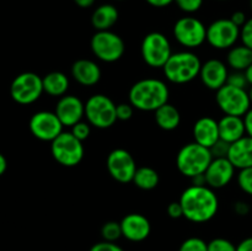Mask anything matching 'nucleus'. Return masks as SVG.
Segmentation results:
<instances>
[{
    "instance_id": "obj_1",
    "label": "nucleus",
    "mask_w": 252,
    "mask_h": 251,
    "mask_svg": "<svg viewBox=\"0 0 252 251\" xmlns=\"http://www.w3.org/2000/svg\"><path fill=\"white\" fill-rule=\"evenodd\" d=\"M179 201L184 209V217L192 223H207L218 213V196L207 185H191L182 192Z\"/></svg>"
},
{
    "instance_id": "obj_2",
    "label": "nucleus",
    "mask_w": 252,
    "mask_h": 251,
    "mask_svg": "<svg viewBox=\"0 0 252 251\" xmlns=\"http://www.w3.org/2000/svg\"><path fill=\"white\" fill-rule=\"evenodd\" d=\"M169 86L157 78L140 79L130 86L128 93V102L143 112H155L169 102Z\"/></svg>"
},
{
    "instance_id": "obj_3",
    "label": "nucleus",
    "mask_w": 252,
    "mask_h": 251,
    "mask_svg": "<svg viewBox=\"0 0 252 251\" xmlns=\"http://www.w3.org/2000/svg\"><path fill=\"white\" fill-rule=\"evenodd\" d=\"M202 62L196 53L181 51L171 54L166 64L162 66V71L170 83L184 85L198 78Z\"/></svg>"
},
{
    "instance_id": "obj_4",
    "label": "nucleus",
    "mask_w": 252,
    "mask_h": 251,
    "mask_svg": "<svg viewBox=\"0 0 252 251\" xmlns=\"http://www.w3.org/2000/svg\"><path fill=\"white\" fill-rule=\"evenodd\" d=\"M213 160V155L209 148L192 142L185 144L176 155V167L184 176L189 179L204 175L209 164Z\"/></svg>"
},
{
    "instance_id": "obj_5",
    "label": "nucleus",
    "mask_w": 252,
    "mask_h": 251,
    "mask_svg": "<svg viewBox=\"0 0 252 251\" xmlns=\"http://www.w3.org/2000/svg\"><path fill=\"white\" fill-rule=\"evenodd\" d=\"M116 105L111 97L103 94H95L85 102V118L91 127L107 129L117 122Z\"/></svg>"
},
{
    "instance_id": "obj_6",
    "label": "nucleus",
    "mask_w": 252,
    "mask_h": 251,
    "mask_svg": "<svg viewBox=\"0 0 252 251\" xmlns=\"http://www.w3.org/2000/svg\"><path fill=\"white\" fill-rule=\"evenodd\" d=\"M84 142L74 137L71 132H62L53 142H51V153L59 165L74 167L83 160L85 149Z\"/></svg>"
},
{
    "instance_id": "obj_7",
    "label": "nucleus",
    "mask_w": 252,
    "mask_h": 251,
    "mask_svg": "<svg viewBox=\"0 0 252 251\" xmlns=\"http://www.w3.org/2000/svg\"><path fill=\"white\" fill-rule=\"evenodd\" d=\"M140 54L144 63L150 68L162 69L172 54L171 43L161 32H150L143 38Z\"/></svg>"
},
{
    "instance_id": "obj_8",
    "label": "nucleus",
    "mask_w": 252,
    "mask_h": 251,
    "mask_svg": "<svg viewBox=\"0 0 252 251\" xmlns=\"http://www.w3.org/2000/svg\"><path fill=\"white\" fill-rule=\"evenodd\" d=\"M90 47L94 56L103 63H115L120 61L126 52V44L122 37L111 30L96 31L91 37Z\"/></svg>"
},
{
    "instance_id": "obj_9",
    "label": "nucleus",
    "mask_w": 252,
    "mask_h": 251,
    "mask_svg": "<svg viewBox=\"0 0 252 251\" xmlns=\"http://www.w3.org/2000/svg\"><path fill=\"white\" fill-rule=\"evenodd\" d=\"M216 102L224 115L239 117H244L252 107L249 91L229 84L216 91Z\"/></svg>"
},
{
    "instance_id": "obj_10",
    "label": "nucleus",
    "mask_w": 252,
    "mask_h": 251,
    "mask_svg": "<svg viewBox=\"0 0 252 251\" xmlns=\"http://www.w3.org/2000/svg\"><path fill=\"white\" fill-rule=\"evenodd\" d=\"M43 81L32 71H25L15 76L10 85V96L19 105H31L43 94Z\"/></svg>"
},
{
    "instance_id": "obj_11",
    "label": "nucleus",
    "mask_w": 252,
    "mask_h": 251,
    "mask_svg": "<svg viewBox=\"0 0 252 251\" xmlns=\"http://www.w3.org/2000/svg\"><path fill=\"white\" fill-rule=\"evenodd\" d=\"M172 33L177 43L187 49L198 48L207 41L206 25L193 16H184L177 20Z\"/></svg>"
},
{
    "instance_id": "obj_12",
    "label": "nucleus",
    "mask_w": 252,
    "mask_h": 251,
    "mask_svg": "<svg viewBox=\"0 0 252 251\" xmlns=\"http://www.w3.org/2000/svg\"><path fill=\"white\" fill-rule=\"evenodd\" d=\"M240 39V27L230 19H218L207 26V43L214 49H230Z\"/></svg>"
},
{
    "instance_id": "obj_13",
    "label": "nucleus",
    "mask_w": 252,
    "mask_h": 251,
    "mask_svg": "<svg viewBox=\"0 0 252 251\" xmlns=\"http://www.w3.org/2000/svg\"><path fill=\"white\" fill-rule=\"evenodd\" d=\"M106 167L110 176L120 184L132 182L138 169L133 155L123 148L113 149L107 155Z\"/></svg>"
},
{
    "instance_id": "obj_14",
    "label": "nucleus",
    "mask_w": 252,
    "mask_h": 251,
    "mask_svg": "<svg viewBox=\"0 0 252 251\" xmlns=\"http://www.w3.org/2000/svg\"><path fill=\"white\" fill-rule=\"evenodd\" d=\"M29 128L31 134L38 140L53 142L63 132L64 126L54 111H38L30 118Z\"/></svg>"
},
{
    "instance_id": "obj_15",
    "label": "nucleus",
    "mask_w": 252,
    "mask_h": 251,
    "mask_svg": "<svg viewBox=\"0 0 252 251\" xmlns=\"http://www.w3.org/2000/svg\"><path fill=\"white\" fill-rule=\"evenodd\" d=\"M235 170L228 157H213L208 169L204 172L206 185L213 189L223 188L233 181Z\"/></svg>"
},
{
    "instance_id": "obj_16",
    "label": "nucleus",
    "mask_w": 252,
    "mask_h": 251,
    "mask_svg": "<svg viewBox=\"0 0 252 251\" xmlns=\"http://www.w3.org/2000/svg\"><path fill=\"white\" fill-rule=\"evenodd\" d=\"M54 112L64 127H73L85 117V103L75 95H64L56 103Z\"/></svg>"
},
{
    "instance_id": "obj_17",
    "label": "nucleus",
    "mask_w": 252,
    "mask_h": 251,
    "mask_svg": "<svg viewBox=\"0 0 252 251\" xmlns=\"http://www.w3.org/2000/svg\"><path fill=\"white\" fill-rule=\"evenodd\" d=\"M228 76V65L219 59L213 58L202 63L198 78L207 89L217 91L225 85Z\"/></svg>"
},
{
    "instance_id": "obj_18",
    "label": "nucleus",
    "mask_w": 252,
    "mask_h": 251,
    "mask_svg": "<svg viewBox=\"0 0 252 251\" xmlns=\"http://www.w3.org/2000/svg\"><path fill=\"white\" fill-rule=\"evenodd\" d=\"M121 223L122 235L132 243H140L148 239L152 231L149 219L140 213H129L123 217Z\"/></svg>"
},
{
    "instance_id": "obj_19",
    "label": "nucleus",
    "mask_w": 252,
    "mask_h": 251,
    "mask_svg": "<svg viewBox=\"0 0 252 251\" xmlns=\"http://www.w3.org/2000/svg\"><path fill=\"white\" fill-rule=\"evenodd\" d=\"M192 135H193L194 142L211 149L220 139L218 121L211 116H203L198 118L192 128Z\"/></svg>"
},
{
    "instance_id": "obj_20",
    "label": "nucleus",
    "mask_w": 252,
    "mask_h": 251,
    "mask_svg": "<svg viewBox=\"0 0 252 251\" xmlns=\"http://www.w3.org/2000/svg\"><path fill=\"white\" fill-rule=\"evenodd\" d=\"M71 76L83 86H94L101 80L102 71L98 64L91 59H78L71 65Z\"/></svg>"
},
{
    "instance_id": "obj_21",
    "label": "nucleus",
    "mask_w": 252,
    "mask_h": 251,
    "mask_svg": "<svg viewBox=\"0 0 252 251\" xmlns=\"http://www.w3.org/2000/svg\"><path fill=\"white\" fill-rule=\"evenodd\" d=\"M226 157L236 170L252 167V138L245 135L241 139L231 143Z\"/></svg>"
},
{
    "instance_id": "obj_22",
    "label": "nucleus",
    "mask_w": 252,
    "mask_h": 251,
    "mask_svg": "<svg viewBox=\"0 0 252 251\" xmlns=\"http://www.w3.org/2000/svg\"><path fill=\"white\" fill-rule=\"evenodd\" d=\"M218 127L220 139L229 143V144L241 139L246 135L244 117H239V116L224 115L218 121Z\"/></svg>"
},
{
    "instance_id": "obj_23",
    "label": "nucleus",
    "mask_w": 252,
    "mask_h": 251,
    "mask_svg": "<svg viewBox=\"0 0 252 251\" xmlns=\"http://www.w3.org/2000/svg\"><path fill=\"white\" fill-rule=\"evenodd\" d=\"M120 12L112 4H102L94 10L91 15V25L96 31H108L118 21Z\"/></svg>"
},
{
    "instance_id": "obj_24",
    "label": "nucleus",
    "mask_w": 252,
    "mask_h": 251,
    "mask_svg": "<svg viewBox=\"0 0 252 251\" xmlns=\"http://www.w3.org/2000/svg\"><path fill=\"white\" fill-rule=\"evenodd\" d=\"M43 91L52 97H62L66 95L70 81L66 74L62 71H51L42 78Z\"/></svg>"
},
{
    "instance_id": "obj_25",
    "label": "nucleus",
    "mask_w": 252,
    "mask_h": 251,
    "mask_svg": "<svg viewBox=\"0 0 252 251\" xmlns=\"http://www.w3.org/2000/svg\"><path fill=\"white\" fill-rule=\"evenodd\" d=\"M154 118L158 127L161 128L162 130H166V132L175 130L179 127L180 123H181L180 111L169 102L162 105L161 107H159L155 111Z\"/></svg>"
},
{
    "instance_id": "obj_26",
    "label": "nucleus",
    "mask_w": 252,
    "mask_h": 251,
    "mask_svg": "<svg viewBox=\"0 0 252 251\" xmlns=\"http://www.w3.org/2000/svg\"><path fill=\"white\" fill-rule=\"evenodd\" d=\"M252 64V49L241 44L231 47L226 56V65L236 71H245Z\"/></svg>"
},
{
    "instance_id": "obj_27",
    "label": "nucleus",
    "mask_w": 252,
    "mask_h": 251,
    "mask_svg": "<svg viewBox=\"0 0 252 251\" xmlns=\"http://www.w3.org/2000/svg\"><path fill=\"white\" fill-rule=\"evenodd\" d=\"M160 176L155 169L150 166H140L135 171L133 184L143 191H152L159 185Z\"/></svg>"
},
{
    "instance_id": "obj_28",
    "label": "nucleus",
    "mask_w": 252,
    "mask_h": 251,
    "mask_svg": "<svg viewBox=\"0 0 252 251\" xmlns=\"http://www.w3.org/2000/svg\"><path fill=\"white\" fill-rule=\"evenodd\" d=\"M101 236L103 240L112 241V243H116L118 239L122 238V228H121L120 221H106L101 228Z\"/></svg>"
},
{
    "instance_id": "obj_29",
    "label": "nucleus",
    "mask_w": 252,
    "mask_h": 251,
    "mask_svg": "<svg viewBox=\"0 0 252 251\" xmlns=\"http://www.w3.org/2000/svg\"><path fill=\"white\" fill-rule=\"evenodd\" d=\"M236 180L241 191L252 197V167L239 170Z\"/></svg>"
},
{
    "instance_id": "obj_30",
    "label": "nucleus",
    "mask_w": 252,
    "mask_h": 251,
    "mask_svg": "<svg viewBox=\"0 0 252 251\" xmlns=\"http://www.w3.org/2000/svg\"><path fill=\"white\" fill-rule=\"evenodd\" d=\"M179 251H208V243L201 238L192 236L180 245Z\"/></svg>"
},
{
    "instance_id": "obj_31",
    "label": "nucleus",
    "mask_w": 252,
    "mask_h": 251,
    "mask_svg": "<svg viewBox=\"0 0 252 251\" xmlns=\"http://www.w3.org/2000/svg\"><path fill=\"white\" fill-rule=\"evenodd\" d=\"M208 251H236V246L228 239L216 238L208 243Z\"/></svg>"
},
{
    "instance_id": "obj_32",
    "label": "nucleus",
    "mask_w": 252,
    "mask_h": 251,
    "mask_svg": "<svg viewBox=\"0 0 252 251\" xmlns=\"http://www.w3.org/2000/svg\"><path fill=\"white\" fill-rule=\"evenodd\" d=\"M174 2L181 11L186 14H194L203 5V0H175Z\"/></svg>"
},
{
    "instance_id": "obj_33",
    "label": "nucleus",
    "mask_w": 252,
    "mask_h": 251,
    "mask_svg": "<svg viewBox=\"0 0 252 251\" xmlns=\"http://www.w3.org/2000/svg\"><path fill=\"white\" fill-rule=\"evenodd\" d=\"M71 134L75 138H78L79 140L84 142V140L88 139L90 137L91 133V126L89 125L88 122H84V121H80L76 125H74L70 129Z\"/></svg>"
},
{
    "instance_id": "obj_34",
    "label": "nucleus",
    "mask_w": 252,
    "mask_h": 251,
    "mask_svg": "<svg viewBox=\"0 0 252 251\" xmlns=\"http://www.w3.org/2000/svg\"><path fill=\"white\" fill-rule=\"evenodd\" d=\"M226 84L236 86V88H241V89H246V86L249 85L248 79H246L245 76V73H244V71H236V70H233L231 73H229Z\"/></svg>"
},
{
    "instance_id": "obj_35",
    "label": "nucleus",
    "mask_w": 252,
    "mask_h": 251,
    "mask_svg": "<svg viewBox=\"0 0 252 251\" xmlns=\"http://www.w3.org/2000/svg\"><path fill=\"white\" fill-rule=\"evenodd\" d=\"M240 41L244 46L252 49V17L248 19L245 25L240 29Z\"/></svg>"
},
{
    "instance_id": "obj_36",
    "label": "nucleus",
    "mask_w": 252,
    "mask_h": 251,
    "mask_svg": "<svg viewBox=\"0 0 252 251\" xmlns=\"http://www.w3.org/2000/svg\"><path fill=\"white\" fill-rule=\"evenodd\" d=\"M116 113L118 121H129L134 113V107L129 102L118 103L116 107Z\"/></svg>"
},
{
    "instance_id": "obj_37",
    "label": "nucleus",
    "mask_w": 252,
    "mask_h": 251,
    "mask_svg": "<svg viewBox=\"0 0 252 251\" xmlns=\"http://www.w3.org/2000/svg\"><path fill=\"white\" fill-rule=\"evenodd\" d=\"M89 251H125L117 243H112V241H98V243L94 244Z\"/></svg>"
},
{
    "instance_id": "obj_38",
    "label": "nucleus",
    "mask_w": 252,
    "mask_h": 251,
    "mask_svg": "<svg viewBox=\"0 0 252 251\" xmlns=\"http://www.w3.org/2000/svg\"><path fill=\"white\" fill-rule=\"evenodd\" d=\"M229 148H230V144L224 140L219 139L213 147L211 148V152L213 157H226L229 153Z\"/></svg>"
},
{
    "instance_id": "obj_39",
    "label": "nucleus",
    "mask_w": 252,
    "mask_h": 251,
    "mask_svg": "<svg viewBox=\"0 0 252 251\" xmlns=\"http://www.w3.org/2000/svg\"><path fill=\"white\" fill-rule=\"evenodd\" d=\"M166 212L167 214H169L170 218L172 219H179L181 218V217H184V209H182V206L181 203H180V201L171 202V203L167 206Z\"/></svg>"
},
{
    "instance_id": "obj_40",
    "label": "nucleus",
    "mask_w": 252,
    "mask_h": 251,
    "mask_svg": "<svg viewBox=\"0 0 252 251\" xmlns=\"http://www.w3.org/2000/svg\"><path fill=\"white\" fill-rule=\"evenodd\" d=\"M229 19H230L231 21L236 25V26L240 27V29L244 26V25H245V22L248 21V17H246L245 12L240 11V10H238V11H234Z\"/></svg>"
},
{
    "instance_id": "obj_41",
    "label": "nucleus",
    "mask_w": 252,
    "mask_h": 251,
    "mask_svg": "<svg viewBox=\"0 0 252 251\" xmlns=\"http://www.w3.org/2000/svg\"><path fill=\"white\" fill-rule=\"evenodd\" d=\"M244 123H245L246 135L252 138V107L246 112V115L244 116Z\"/></svg>"
},
{
    "instance_id": "obj_42",
    "label": "nucleus",
    "mask_w": 252,
    "mask_h": 251,
    "mask_svg": "<svg viewBox=\"0 0 252 251\" xmlns=\"http://www.w3.org/2000/svg\"><path fill=\"white\" fill-rule=\"evenodd\" d=\"M234 209H235V212L239 214V216H246V214L250 212V207H249V204L243 201L236 202L235 206H234Z\"/></svg>"
},
{
    "instance_id": "obj_43",
    "label": "nucleus",
    "mask_w": 252,
    "mask_h": 251,
    "mask_svg": "<svg viewBox=\"0 0 252 251\" xmlns=\"http://www.w3.org/2000/svg\"><path fill=\"white\" fill-rule=\"evenodd\" d=\"M236 251H252V236L240 241V244L236 245Z\"/></svg>"
},
{
    "instance_id": "obj_44",
    "label": "nucleus",
    "mask_w": 252,
    "mask_h": 251,
    "mask_svg": "<svg viewBox=\"0 0 252 251\" xmlns=\"http://www.w3.org/2000/svg\"><path fill=\"white\" fill-rule=\"evenodd\" d=\"M145 1L154 7H165L169 6L170 4H172L175 0H145Z\"/></svg>"
},
{
    "instance_id": "obj_45",
    "label": "nucleus",
    "mask_w": 252,
    "mask_h": 251,
    "mask_svg": "<svg viewBox=\"0 0 252 251\" xmlns=\"http://www.w3.org/2000/svg\"><path fill=\"white\" fill-rule=\"evenodd\" d=\"M79 7H83V9H86V7H90L95 4L96 0H73Z\"/></svg>"
},
{
    "instance_id": "obj_46",
    "label": "nucleus",
    "mask_w": 252,
    "mask_h": 251,
    "mask_svg": "<svg viewBox=\"0 0 252 251\" xmlns=\"http://www.w3.org/2000/svg\"><path fill=\"white\" fill-rule=\"evenodd\" d=\"M6 169H7L6 157H5L4 155H2L1 153H0V176H2V175L5 174Z\"/></svg>"
},
{
    "instance_id": "obj_47",
    "label": "nucleus",
    "mask_w": 252,
    "mask_h": 251,
    "mask_svg": "<svg viewBox=\"0 0 252 251\" xmlns=\"http://www.w3.org/2000/svg\"><path fill=\"white\" fill-rule=\"evenodd\" d=\"M244 73H245V76H246V79H248V83H249V85H252V64L250 66H249L248 69H246L245 71H244Z\"/></svg>"
},
{
    "instance_id": "obj_48",
    "label": "nucleus",
    "mask_w": 252,
    "mask_h": 251,
    "mask_svg": "<svg viewBox=\"0 0 252 251\" xmlns=\"http://www.w3.org/2000/svg\"><path fill=\"white\" fill-rule=\"evenodd\" d=\"M249 96H250V101H251V105H252V85L250 86V89H249Z\"/></svg>"
},
{
    "instance_id": "obj_49",
    "label": "nucleus",
    "mask_w": 252,
    "mask_h": 251,
    "mask_svg": "<svg viewBox=\"0 0 252 251\" xmlns=\"http://www.w3.org/2000/svg\"><path fill=\"white\" fill-rule=\"evenodd\" d=\"M250 7H251V10H252V0H250Z\"/></svg>"
},
{
    "instance_id": "obj_50",
    "label": "nucleus",
    "mask_w": 252,
    "mask_h": 251,
    "mask_svg": "<svg viewBox=\"0 0 252 251\" xmlns=\"http://www.w3.org/2000/svg\"><path fill=\"white\" fill-rule=\"evenodd\" d=\"M218 1H226V0H218Z\"/></svg>"
},
{
    "instance_id": "obj_51",
    "label": "nucleus",
    "mask_w": 252,
    "mask_h": 251,
    "mask_svg": "<svg viewBox=\"0 0 252 251\" xmlns=\"http://www.w3.org/2000/svg\"><path fill=\"white\" fill-rule=\"evenodd\" d=\"M118 1H122V0H118Z\"/></svg>"
}]
</instances>
